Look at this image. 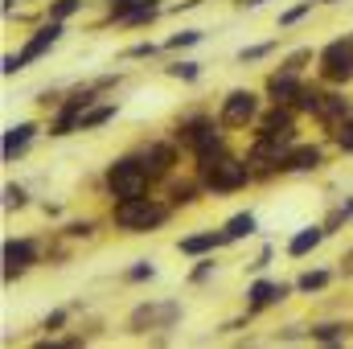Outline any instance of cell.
Here are the masks:
<instances>
[{
  "mask_svg": "<svg viewBox=\"0 0 353 349\" xmlns=\"http://www.w3.org/2000/svg\"><path fill=\"white\" fill-rule=\"evenodd\" d=\"M169 136L185 148L189 165H193V161L222 157V152H230V148H234V144H230V136H234V132H226V123L218 119V111H214V107H185L173 123H169Z\"/></svg>",
  "mask_w": 353,
  "mask_h": 349,
  "instance_id": "cell-1",
  "label": "cell"
},
{
  "mask_svg": "<svg viewBox=\"0 0 353 349\" xmlns=\"http://www.w3.org/2000/svg\"><path fill=\"white\" fill-rule=\"evenodd\" d=\"M176 218V206L157 189L144 197H128V201H111L107 206V226L123 239H144V235H161Z\"/></svg>",
  "mask_w": 353,
  "mask_h": 349,
  "instance_id": "cell-2",
  "label": "cell"
},
{
  "mask_svg": "<svg viewBox=\"0 0 353 349\" xmlns=\"http://www.w3.org/2000/svg\"><path fill=\"white\" fill-rule=\"evenodd\" d=\"M296 111L304 115V123H312V128H321V136H329L341 119L353 115V87H329L312 74L296 99Z\"/></svg>",
  "mask_w": 353,
  "mask_h": 349,
  "instance_id": "cell-3",
  "label": "cell"
},
{
  "mask_svg": "<svg viewBox=\"0 0 353 349\" xmlns=\"http://www.w3.org/2000/svg\"><path fill=\"white\" fill-rule=\"evenodd\" d=\"M189 169L201 177V185H205L210 197H239V193H247V189L259 185L247 152H239V148H230L222 157H210V161H193Z\"/></svg>",
  "mask_w": 353,
  "mask_h": 349,
  "instance_id": "cell-4",
  "label": "cell"
},
{
  "mask_svg": "<svg viewBox=\"0 0 353 349\" xmlns=\"http://www.w3.org/2000/svg\"><path fill=\"white\" fill-rule=\"evenodd\" d=\"M181 321H185V304L176 296H157V300H140L128 312L123 329L132 337H148V346H173V333L181 329Z\"/></svg>",
  "mask_w": 353,
  "mask_h": 349,
  "instance_id": "cell-5",
  "label": "cell"
},
{
  "mask_svg": "<svg viewBox=\"0 0 353 349\" xmlns=\"http://www.w3.org/2000/svg\"><path fill=\"white\" fill-rule=\"evenodd\" d=\"M161 185L152 181V173L144 169V161L128 148V152H119V157H111L107 165H103V173H99V193H103V201L111 206V201H128V197H144V193H157Z\"/></svg>",
  "mask_w": 353,
  "mask_h": 349,
  "instance_id": "cell-6",
  "label": "cell"
},
{
  "mask_svg": "<svg viewBox=\"0 0 353 349\" xmlns=\"http://www.w3.org/2000/svg\"><path fill=\"white\" fill-rule=\"evenodd\" d=\"M263 107H267V94H263V87H230L222 99H218V119L226 123V132H251L255 123H259V115H263Z\"/></svg>",
  "mask_w": 353,
  "mask_h": 349,
  "instance_id": "cell-7",
  "label": "cell"
},
{
  "mask_svg": "<svg viewBox=\"0 0 353 349\" xmlns=\"http://www.w3.org/2000/svg\"><path fill=\"white\" fill-rule=\"evenodd\" d=\"M46 251H50V239H46V235H12V239H4V247H0L4 283H17V279H25L33 267H41V263H46Z\"/></svg>",
  "mask_w": 353,
  "mask_h": 349,
  "instance_id": "cell-8",
  "label": "cell"
},
{
  "mask_svg": "<svg viewBox=\"0 0 353 349\" xmlns=\"http://www.w3.org/2000/svg\"><path fill=\"white\" fill-rule=\"evenodd\" d=\"M321 83L329 87H353V37H329L321 50H316V70H312Z\"/></svg>",
  "mask_w": 353,
  "mask_h": 349,
  "instance_id": "cell-9",
  "label": "cell"
},
{
  "mask_svg": "<svg viewBox=\"0 0 353 349\" xmlns=\"http://www.w3.org/2000/svg\"><path fill=\"white\" fill-rule=\"evenodd\" d=\"M132 152L144 161V169L152 173V181H157V185H165L173 173H181V157H185V148L176 144L169 132H165V136L136 140V144H132Z\"/></svg>",
  "mask_w": 353,
  "mask_h": 349,
  "instance_id": "cell-10",
  "label": "cell"
},
{
  "mask_svg": "<svg viewBox=\"0 0 353 349\" xmlns=\"http://www.w3.org/2000/svg\"><path fill=\"white\" fill-rule=\"evenodd\" d=\"M296 296V279H271V275H251L247 279V292H243V308L251 312V317H263L271 308H279V304H288Z\"/></svg>",
  "mask_w": 353,
  "mask_h": 349,
  "instance_id": "cell-11",
  "label": "cell"
},
{
  "mask_svg": "<svg viewBox=\"0 0 353 349\" xmlns=\"http://www.w3.org/2000/svg\"><path fill=\"white\" fill-rule=\"evenodd\" d=\"M66 29H70L66 21H50V17H46V21H37V25H33V29L25 33V41H21V50H17V58H21V66L29 70V66H37V62H46V58H50V54H54V50H58L62 41H66Z\"/></svg>",
  "mask_w": 353,
  "mask_h": 349,
  "instance_id": "cell-12",
  "label": "cell"
},
{
  "mask_svg": "<svg viewBox=\"0 0 353 349\" xmlns=\"http://www.w3.org/2000/svg\"><path fill=\"white\" fill-rule=\"evenodd\" d=\"M329 161H333V144L321 136V140H308V136H300L296 144H292V152H288V161H283V177H316L329 169Z\"/></svg>",
  "mask_w": 353,
  "mask_h": 349,
  "instance_id": "cell-13",
  "label": "cell"
},
{
  "mask_svg": "<svg viewBox=\"0 0 353 349\" xmlns=\"http://www.w3.org/2000/svg\"><path fill=\"white\" fill-rule=\"evenodd\" d=\"M41 136H46V119H37V115L8 123V128L0 132V161H4V165H17V161H25Z\"/></svg>",
  "mask_w": 353,
  "mask_h": 349,
  "instance_id": "cell-14",
  "label": "cell"
},
{
  "mask_svg": "<svg viewBox=\"0 0 353 349\" xmlns=\"http://www.w3.org/2000/svg\"><path fill=\"white\" fill-rule=\"evenodd\" d=\"M173 247H176L181 259H201V255H218V251H226L230 243H226V230H222V226H201V230L181 235Z\"/></svg>",
  "mask_w": 353,
  "mask_h": 349,
  "instance_id": "cell-15",
  "label": "cell"
},
{
  "mask_svg": "<svg viewBox=\"0 0 353 349\" xmlns=\"http://www.w3.org/2000/svg\"><path fill=\"white\" fill-rule=\"evenodd\" d=\"M161 193H165V197L176 206V214L197 210V206L210 197V193H205V185H201V177L193 173V169H189V173H173L165 185H161Z\"/></svg>",
  "mask_w": 353,
  "mask_h": 349,
  "instance_id": "cell-16",
  "label": "cell"
},
{
  "mask_svg": "<svg viewBox=\"0 0 353 349\" xmlns=\"http://www.w3.org/2000/svg\"><path fill=\"white\" fill-rule=\"evenodd\" d=\"M308 79H312V74H296V70H288V66H271L259 87H263L267 103H296Z\"/></svg>",
  "mask_w": 353,
  "mask_h": 349,
  "instance_id": "cell-17",
  "label": "cell"
},
{
  "mask_svg": "<svg viewBox=\"0 0 353 349\" xmlns=\"http://www.w3.org/2000/svg\"><path fill=\"white\" fill-rule=\"evenodd\" d=\"M308 346H325V349L353 346V321H345V317H325V321H308Z\"/></svg>",
  "mask_w": 353,
  "mask_h": 349,
  "instance_id": "cell-18",
  "label": "cell"
},
{
  "mask_svg": "<svg viewBox=\"0 0 353 349\" xmlns=\"http://www.w3.org/2000/svg\"><path fill=\"white\" fill-rule=\"evenodd\" d=\"M329 239H333V235H329V226H325V222H308V226H300V230L283 243V255H288V259H296V263L312 259Z\"/></svg>",
  "mask_w": 353,
  "mask_h": 349,
  "instance_id": "cell-19",
  "label": "cell"
},
{
  "mask_svg": "<svg viewBox=\"0 0 353 349\" xmlns=\"http://www.w3.org/2000/svg\"><path fill=\"white\" fill-rule=\"evenodd\" d=\"M333 283H337V271L325 267V263H312V267H304V271L296 275V296L312 300V296H325Z\"/></svg>",
  "mask_w": 353,
  "mask_h": 349,
  "instance_id": "cell-20",
  "label": "cell"
},
{
  "mask_svg": "<svg viewBox=\"0 0 353 349\" xmlns=\"http://www.w3.org/2000/svg\"><path fill=\"white\" fill-rule=\"evenodd\" d=\"M161 17H169V0H136L132 12H128L115 29H152Z\"/></svg>",
  "mask_w": 353,
  "mask_h": 349,
  "instance_id": "cell-21",
  "label": "cell"
},
{
  "mask_svg": "<svg viewBox=\"0 0 353 349\" xmlns=\"http://www.w3.org/2000/svg\"><path fill=\"white\" fill-rule=\"evenodd\" d=\"M222 230H226V243H230V247L251 243V239H259V214H255V210H234V214L222 222Z\"/></svg>",
  "mask_w": 353,
  "mask_h": 349,
  "instance_id": "cell-22",
  "label": "cell"
},
{
  "mask_svg": "<svg viewBox=\"0 0 353 349\" xmlns=\"http://www.w3.org/2000/svg\"><path fill=\"white\" fill-rule=\"evenodd\" d=\"M103 226H107V214H103V218H94V214H87V218H62L58 235H62V239H70V243L79 247V243H94Z\"/></svg>",
  "mask_w": 353,
  "mask_h": 349,
  "instance_id": "cell-23",
  "label": "cell"
},
{
  "mask_svg": "<svg viewBox=\"0 0 353 349\" xmlns=\"http://www.w3.org/2000/svg\"><path fill=\"white\" fill-rule=\"evenodd\" d=\"M161 70H165V79H173L181 87H197V83L205 79V62H197V58H189V54H173V62L161 66Z\"/></svg>",
  "mask_w": 353,
  "mask_h": 349,
  "instance_id": "cell-24",
  "label": "cell"
},
{
  "mask_svg": "<svg viewBox=\"0 0 353 349\" xmlns=\"http://www.w3.org/2000/svg\"><path fill=\"white\" fill-rule=\"evenodd\" d=\"M119 111H123V107H119V99H111V94H107V99H99L87 115H83V136H99L107 123H115V119H119Z\"/></svg>",
  "mask_w": 353,
  "mask_h": 349,
  "instance_id": "cell-25",
  "label": "cell"
},
{
  "mask_svg": "<svg viewBox=\"0 0 353 349\" xmlns=\"http://www.w3.org/2000/svg\"><path fill=\"white\" fill-rule=\"evenodd\" d=\"M165 54V41H157V37H136V41H128L123 50H119V62H157Z\"/></svg>",
  "mask_w": 353,
  "mask_h": 349,
  "instance_id": "cell-26",
  "label": "cell"
},
{
  "mask_svg": "<svg viewBox=\"0 0 353 349\" xmlns=\"http://www.w3.org/2000/svg\"><path fill=\"white\" fill-rule=\"evenodd\" d=\"M316 50L321 46H292V50H283L279 54V66H288V70H296V74H312L316 70Z\"/></svg>",
  "mask_w": 353,
  "mask_h": 349,
  "instance_id": "cell-27",
  "label": "cell"
},
{
  "mask_svg": "<svg viewBox=\"0 0 353 349\" xmlns=\"http://www.w3.org/2000/svg\"><path fill=\"white\" fill-rule=\"evenodd\" d=\"M205 41V29H197V25H181L176 33L165 37V54H189V50H197Z\"/></svg>",
  "mask_w": 353,
  "mask_h": 349,
  "instance_id": "cell-28",
  "label": "cell"
},
{
  "mask_svg": "<svg viewBox=\"0 0 353 349\" xmlns=\"http://www.w3.org/2000/svg\"><path fill=\"white\" fill-rule=\"evenodd\" d=\"M279 54V37H267V41H255V46H243L239 54H234V62L239 66H263Z\"/></svg>",
  "mask_w": 353,
  "mask_h": 349,
  "instance_id": "cell-29",
  "label": "cell"
},
{
  "mask_svg": "<svg viewBox=\"0 0 353 349\" xmlns=\"http://www.w3.org/2000/svg\"><path fill=\"white\" fill-rule=\"evenodd\" d=\"M4 214H25V210H33L37 201H33V193H29V185L25 181H4Z\"/></svg>",
  "mask_w": 353,
  "mask_h": 349,
  "instance_id": "cell-30",
  "label": "cell"
},
{
  "mask_svg": "<svg viewBox=\"0 0 353 349\" xmlns=\"http://www.w3.org/2000/svg\"><path fill=\"white\" fill-rule=\"evenodd\" d=\"M74 312H79V304H58V308H50L46 317H41V337H58V333H66L70 329V321H74Z\"/></svg>",
  "mask_w": 353,
  "mask_h": 349,
  "instance_id": "cell-31",
  "label": "cell"
},
{
  "mask_svg": "<svg viewBox=\"0 0 353 349\" xmlns=\"http://www.w3.org/2000/svg\"><path fill=\"white\" fill-rule=\"evenodd\" d=\"M321 222L329 226V235H341V230H350V226H353V193L337 197V201L329 206V214H325Z\"/></svg>",
  "mask_w": 353,
  "mask_h": 349,
  "instance_id": "cell-32",
  "label": "cell"
},
{
  "mask_svg": "<svg viewBox=\"0 0 353 349\" xmlns=\"http://www.w3.org/2000/svg\"><path fill=\"white\" fill-rule=\"evenodd\" d=\"M214 279H218V255H201L185 271V288H210Z\"/></svg>",
  "mask_w": 353,
  "mask_h": 349,
  "instance_id": "cell-33",
  "label": "cell"
},
{
  "mask_svg": "<svg viewBox=\"0 0 353 349\" xmlns=\"http://www.w3.org/2000/svg\"><path fill=\"white\" fill-rule=\"evenodd\" d=\"M316 8H321V0H296V4H288V8L275 17V29H279V33H288V29H296L300 21H308Z\"/></svg>",
  "mask_w": 353,
  "mask_h": 349,
  "instance_id": "cell-34",
  "label": "cell"
},
{
  "mask_svg": "<svg viewBox=\"0 0 353 349\" xmlns=\"http://www.w3.org/2000/svg\"><path fill=\"white\" fill-rule=\"evenodd\" d=\"M267 346H308V321H288L275 333H267Z\"/></svg>",
  "mask_w": 353,
  "mask_h": 349,
  "instance_id": "cell-35",
  "label": "cell"
},
{
  "mask_svg": "<svg viewBox=\"0 0 353 349\" xmlns=\"http://www.w3.org/2000/svg\"><path fill=\"white\" fill-rule=\"evenodd\" d=\"M87 4H90V0H46V4H41V12H46L50 21H66V25H70L74 17H83V12H87Z\"/></svg>",
  "mask_w": 353,
  "mask_h": 349,
  "instance_id": "cell-36",
  "label": "cell"
},
{
  "mask_svg": "<svg viewBox=\"0 0 353 349\" xmlns=\"http://www.w3.org/2000/svg\"><path fill=\"white\" fill-rule=\"evenodd\" d=\"M325 140L333 144V152H337V157H353V115H350V119H341Z\"/></svg>",
  "mask_w": 353,
  "mask_h": 349,
  "instance_id": "cell-37",
  "label": "cell"
},
{
  "mask_svg": "<svg viewBox=\"0 0 353 349\" xmlns=\"http://www.w3.org/2000/svg\"><path fill=\"white\" fill-rule=\"evenodd\" d=\"M128 288H136V283H152L157 279V263L152 259H136L132 267H123V275H119Z\"/></svg>",
  "mask_w": 353,
  "mask_h": 349,
  "instance_id": "cell-38",
  "label": "cell"
},
{
  "mask_svg": "<svg viewBox=\"0 0 353 349\" xmlns=\"http://www.w3.org/2000/svg\"><path fill=\"white\" fill-rule=\"evenodd\" d=\"M99 4H103V21H99V25H119V21L132 12L136 0H99Z\"/></svg>",
  "mask_w": 353,
  "mask_h": 349,
  "instance_id": "cell-39",
  "label": "cell"
},
{
  "mask_svg": "<svg viewBox=\"0 0 353 349\" xmlns=\"http://www.w3.org/2000/svg\"><path fill=\"white\" fill-rule=\"evenodd\" d=\"M94 83H99L103 94H115V90L128 83V74H123V70H103V74H94Z\"/></svg>",
  "mask_w": 353,
  "mask_h": 349,
  "instance_id": "cell-40",
  "label": "cell"
},
{
  "mask_svg": "<svg viewBox=\"0 0 353 349\" xmlns=\"http://www.w3.org/2000/svg\"><path fill=\"white\" fill-rule=\"evenodd\" d=\"M271 259H275V243H263V247H259V255L247 263V275H263L267 267H271Z\"/></svg>",
  "mask_w": 353,
  "mask_h": 349,
  "instance_id": "cell-41",
  "label": "cell"
},
{
  "mask_svg": "<svg viewBox=\"0 0 353 349\" xmlns=\"http://www.w3.org/2000/svg\"><path fill=\"white\" fill-rule=\"evenodd\" d=\"M0 74H4V79H17V74H25V66H21V58H17V50H8V54L0 58Z\"/></svg>",
  "mask_w": 353,
  "mask_h": 349,
  "instance_id": "cell-42",
  "label": "cell"
},
{
  "mask_svg": "<svg viewBox=\"0 0 353 349\" xmlns=\"http://www.w3.org/2000/svg\"><path fill=\"white\" fill-rule=\"evenodd\" d=\"M37 210H41L46 218H54V222H62V206H58V201H37Z\"/></svg>",
  "mask_w": 353,
  "mask_h": 349,
  "instance_id": "cell-43",
  "label": "cell"
},
{
  "mask_svg": "<svg viewBox=\"0 0 353 349\" xmlns=\"http://www.w3.org/2000/svg\"><path fill=\"white\" fill-rule=\"evenodd\" d=\"M21 4H46V0H0V12H4V17H12Z\"/></svg>",
  "mask_w": 353,
  "mask_h": 349,
  "instance_id": "cell-44",
  "label": "cell"
},
{
  "mask_svg": "<svg viewBox=\"0 0 353 349\" xmlns=\"http://www.w3.org/2000/svg\"><path fill=\"white\" fill-rule=\"evenodd\" d=\"M267 0H234V12H259Z\"/></svg>",
  "mask_w": 353,
  "mask_h": 349,
  "instance_id": "cell-45",
  "label": "cell"
},
{
  "mask_svg": "<svg viewBox=\"0 0 353 349\" xmlns=\"http://www.w3.org/2000/svg\"><path fill=\"white\" fill-rule=\"evenodd\" d=\"M337 4H345V0H321V8H337Z\"/></svg>",
  "mask_w": 353,
  "mask_h": 349,
  "instance_id": "cell-46",
  "label": "cell"
},
{
  "mask_svg": "<svg viewBox=\"0 0 353 349\" xmlns=\"http://www.w3.org/2000/svg\"><path fill=\"white\" fill-rule=\"evenodd\" d=\"M350 37H353V29H350Z\"/></svg>",
  "mask_w": 353,
  "mask_h": 349,
  "instance_id": "cell-47",
  "label": "cell"
}]
</instances>
